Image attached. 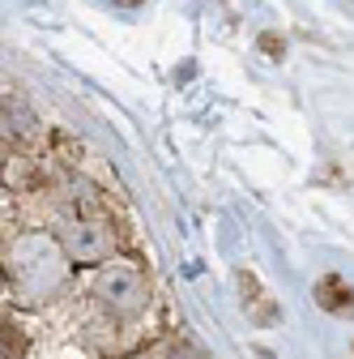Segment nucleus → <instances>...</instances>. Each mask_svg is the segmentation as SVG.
Returning <instances> with one entry per match:
<instances>
[{"label":"nucleus","mask_w":354,"mask_h":359,"mask_svg":"<svg viewBox=\"0 0 354 359\" xmlns=\"http://www.w3.org/2000/svg\"><path fill=\"white\" fill-rule=\"evenodd\" d=\"M69 274V252L60 240H48V236H26L9 248V278L17 287L22 299H48L52 291H60Z\"/></svg>","instance_id":"f257e3e1"},{"label":"nucleus","mask_w":354,"mask_h":359,"mask_svg":"<svg viewBox=\"0 0 354 359\" xmlns=\"http://www.w3.org/2000/svg\"><path fill=\"white\" fill-rule=\"evenodd\" d=\"M94 295L115 312V317H141L146 304H150L146 278L137 269H128V265H107L99 274V283H94Z\"/></svg>","instance_id":"f03ea898"},{"label":"nucleus","mask_w":354,"mask_h":359,"mask_svg":"<svg viewBox=\"0 0 354 359\" xmlns=\"http://www.w3.org/2000/svg\"><path fill=\"white\" fill-rule=\"evenodd\" d=\"M56 240L64 244L69 261H77V265H103L115 252L111 231L103 227V222H94V218H64Z\"/></svg>","instance_id":"7ed1b4c3"},{"label":"nucleus","mask_w":354,"mask_h":359,"mask_svg":"<svg viewBox=\"0 0 354 359\" xmlns=\"http://www.w3.org/2000/svg\"><path fill=\"white\" fill-rule=\"evenodd\" d=\"M316 304L320 308H329V312H337V317H350L354 312V287H346L341 278H320L316 283Z\"/></svg>","instance_id":"20e7f679"},{"label":"nucleus","mask_w":354,"mask_h":359,"mask_svg":"<svg viewBox=\"0 0 354 359\" xmlns=\"http://www.w3.org/2000/svg\"><path fill=\"white\" fill-rule=\"evenodd\" d=\"M22 325H13V321H5V359H22Z\"/></svg>","instance_id":"39448f33"},{"label":"nucleus","mask_w":354,"mask_h":359,"mask_svg":"<svg viewBox=\"0 0 354 359\" xmlns=\"http://www.w3.org/2000/svg\"><path fill=\"white\" fill-rule=\"evenodd\" d=\"M260 52H269V60H282V52H286V43H282L278 34H260Z\"/></svg>","instance_id":"423d86ee"},{"label":"nucleus","mask_w":354,"mask_h":359,"mask_svg":"<svg viewBox=\"0 0 354 359\" xmlns=\"http://www.w3.org/2000/svg\"><path fill=\"white\" fill-rule=\"evenodd\" d=\"M167 359H201V355H197V351H188V346H171V351H167Z\"/></svg>","instance_id":"0eeeda50"},{"label":"nucleus","mask_w":354,"mask_h":359,"mask_svg":"<svg viewBox=\"0 0 354 359\" xmlns=\"http://www.w3.org/2000/svg\"><path fill=\"white\" fill-rule=\"evenodd\" d=\"M115 5H141V0H115Z\"/></svg>","instance_id":"6e6552de"}]
</instances>
